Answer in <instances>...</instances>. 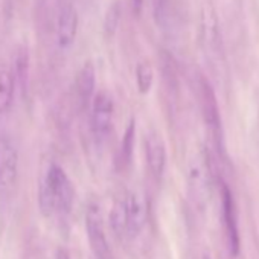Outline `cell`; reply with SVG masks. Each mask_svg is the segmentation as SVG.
<instances>
[{
    "mask_svg": "<svg viewBox=\"0 0 259 259\" xmlns=\"http://www.w3.org/2000/svg\"><path fill=\"white\" fill-rule=\"evenodd\" d=\"M73 197L75 191L69 177L58 165H52L40 185V207L43 213H69Z\"/></svg>",
    "mask_w": 259,
    "mask_h": 259,
    "instance_id": "obj_1",
    "label": "cell"
},
{
    "mask_svg": "<svg viewBox=\"0 0 259 259\" xmlns=\"http://www.w3.org/2000/svg\"><path fill=\"white\" fill-rule=\"evenodd\" d=\"M87 236L92 247V251L96 259H110V248L101 218V212L96 206H92L85 215Z\"/></svg>",
    "mask_w": 259,
    "mask_h": 259,
    "instance_id": "obj_2",
    "label": "cell"
},
{
    "mask_svg": "<svg viewBox=\"0 0 259 259\" xmlns=\"http://www.w3.org/2000/svg\"><path fill=\"white\" fill-rule=\"evenodd\" d=\"M113 108V99L107 92H99L95 95L92 105V130L98 139H104L110 133Z\"/></svg>",
    "mask_w": 259,
    "mask_h": 259,
    "instance_id": "obj_3",
    "label": "cell"
},
{
    "mask_svg": "<svg viewBox=\"0 0 259 259\" xmlns=\"http://www.w3.org/2000/svg\"><path fill=\"white\" fill-rule=\"evenodd\" d=\"M125 213H126V233L138 235L147 223L148 206L147 200L139 192H130L125 198Z\"/></svg>",
    "mask_w": 259,
    "mask_h": 259,
    "instance_id": "obj_4",
    "label": "cell"
},
{
    "mask_svg": "<svg viewBox=\"0 0 259 259\" xmlns=\"http://www.w3.org/2000/svg\"><path fill=\"white\" fill-rule=\"evenodd\" d=\"M78 29V14L70 2H64L57 16V37L61 48H69L75 37Z\"/></svg>",
    "mask_w": 259,
    "mask_h": 259,
    "instance_id": "obj_5",
    "label": "cell"
},
{
    "mask_svg": "<svg viewBox=\"0 0 259 259\" xmlns=\"http://www.w3.org/2000/svg\"><path fill=\"white\" fill-rule=\"evenodd\" d=\"M221 200H223V220H224L227 242H229V248H230L232 254L235 256L239 250V236H238L235 204H233V198H232V194L227 186H223Z\"/></svg>",
    "mask_w": 259,
    "mask_h": 259,
    "instance_id": "obj_6",
    "label": "cell"
},
{
    "mask_svg": "<svg viewBox=\"0 0 259 259\" xmlns=\"http://www.w3.org/2000/svg\"><path fill=\"white\" fill-rule=\"evenodd\" d=\"M17 171V154L8 141H0V183H13Z\"/></svg>",
    "mask_w": 259,
    "mask_h": 259,
    "instance_id": "obj_7",
    "label": "cell"
},
{
    "mask_svg": "<svg viewBox=\"0 0 259 259\" xmlns=\"http://www.w3.org/2000/svg\"><path fill=\"white\" fill-rule=\"evenodd\" d=\"M147 159H148V165L153 171L154 176H162L163 168H165V160H166V154H165V147L163 142L159 136L151 135L147 139Z\"/></svg>",
    "mask_w": 259,
    "mask_h": 259,
    "instance_id": "obj_8",
    "label": "cell"
},
{
    "mask_svg": "<svg viewBox=\"0 0 259 259\" xmlns=\"http://www.w3.org/2000/svg\"><path fill=\"white\" fill-rule=\"evenodd\" d=\"M95 90V67L92 63H85L76 76V92L82 104H85Z\"/></svg>",
    "mask_w": 259,
    "mask_h": 259,
    "instance_id": "obj_9",
    "label": "cell"
},
{
    "mask_svg": "<svg viewBox=\"0 0 259 259\" xmlns=\"http://www.w3.org/2000/svg\"><path fill=\"white\" fill-rule=\"evenodd\" d=\"M14 96V78L10 70L0 69V113L10 110Z\"/></svg>",
    "mask_w": 259,
    "mask_h": 259,
    "instance_id": "obj_10",
    "label": "cell"
},
{
    "mask_svg": "<svg viewBox=\"0 0 259 259\" xmlns=\"http://www.w3.org/2000/svg\"><path fill=\"white\" fill-rule=\"evenodd\" d=\"M156 17L162 28H168L176 22V10L172 7V0H159Z\"/></svg>",
    "mask_w": 259,
    "mask_h": 259,
    "instance_id": "obj_11",
    "label": "cell"
},
{
    "mask_svg": "<svg viewBox=\"0 0 259 259\" xmlns=\"http://www.w3.org/2000/svg\"><path fill=\"white\" fill-rule=\"evenodd\" d=\"M153 69L150 66V63H139L138 69H136V79H138V87L141 93H147L150 92L151 85H153Z\"/></svg>",
    "mask_w": 259,
    "mask_h": 259,
    "instance_id": "obj_12",
    "label": "cell"
},
{
    "mask_svg": "<svg viewBox=\"0 0 259 259\" xmlns=\"http://www.w3.org/2000/svg\"><path fill=\"white\" fill-rule=\"evenodd\" d=\"M111 224L116 233L123 235L126 233V213H125V201L120 200L114 204V209L111 212Z\"/></svg>",
    "mask_w": 259,
    "mask_h": 259,
    "instance_id": "obj_13",
    "label": "cell"
},
{
    "mask_svg": "<svg viewBox=\"0 0 259 259\" xmlns=\"http://www.w3.org/2000/svg\"><path fill=\"white\" fill-rule=\"evenodd\" d=\"M133 145H135V122L132 120L125 132L123 141H122V148H120V154H122V162L128 163L132 160V154H133Z\"/></svg>",
    "mask_w": 259,
    "mask_h": 259,
    "instance_id": "obj_14",
    "label": "cell"
},
{
    "mask_svg": "<svg viewBox=\"0 0 259 259\" xmlns=\"http://www.w3.org/2000/svg\"><path fill=\"white\" fill-rule=\"evenodd\" d=\"M119 16H120L119 5L117 4H113L108 8V11L105 14V20H104V26H105L107 34H114V31L117 28V23H119Z\"/></svg>",
    "mask_w": 259,
    "mask_h": 259,
    "instance_id": "obj_15",
    "label": "cell"
},
{
    "mask_svg": "<svg viewBox=\"0 0 259 259\" xmlns=\"http://www.w3.org/2000/svg\"><path fill=\"white\" fill-rule=\"evenodd\" d=\"M57 259H70V257H69V254H67V251H66V250L60 248V250H58V253H57Z\"/></svg>",
    "mask_w": 259,
    "mask_h": 259,
    "instance_id": "obj_16",
    "label": "cell"
},
{
    "mask_svg": "<svg viewBox=\"0 0 259 259\" xmlns=\"http://www.w3.org/2000/svg\"><path fill=\"white\" fill-rule=\"evenodd\" d=\"M132 4H133V8L136 13L141 11V7H142V0H132Z\"/></svg>",
    "mask_w": 259,
    "mask_h": 259,
    "instance_id": "obj_17",
    "label": "cell"
},
{
    "mask_svg": "<svg viewBox=\"0 0 259 259\" xmlns=\"http://www.w3.org/2000/svg\"><path fill=\"white\" fill-rule=\"evenodd\" d=\"M206 259H207V257H206Z\"/></svg>",
    "mask_w": 259,
    "mask_h": 259,
    "instance_id": "obj_18",
    "label": "cell"
}]
</instances>
